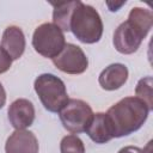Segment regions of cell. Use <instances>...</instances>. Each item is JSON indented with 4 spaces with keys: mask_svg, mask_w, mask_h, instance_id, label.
<instances>
[{
    "mask_svg": "<svg viewBox=\"0 0 153 153\" xmlns=\"http://www.w3.org/2000/svg\"><path fill=\"white\" fill-rule=\"evenodd\" d=\"M114 137L127 136L139 130L146 122L149 109L137 97H126L105 112Z\"/></svg>",
    "mask_w": 153,
    "mask_h": 153,
    "instance_id": "obj_1",
    "label": "cell"
},
{
    "mask_svg": "<svg viewBox=\"0 0 153 153\" xmlns=\"http://www.w3.org/2000/svg\"><path fill=\"white\" fill-rule=\"evenodd\" d=\"M71 31L82 43L98 42L103 35V22L97 10L79 1L71 18Z\"/></svg>",
    "mask_w": 153,
    "mask_h": 153,
    "instance_id": "obj_2",
    "label": "cell"
},
{
    "mask_svg": "<svg viewBox=\"0 0 153 153\" xmlns=\"http://www.w3.org/2000/svg\"><path fill=\"white\" fill-rule=\"evenodd\" d=\"M33 87L41 103L50 112H60L69 99L65 82L54 74L44 73L38 75Z\"/></svg>",
    "mask_w": 153,
    "mask_h": 153,
    "instance_id": "obj_3",
    "label": "cell"
},
{
    "mask_svg": "<svg viewBox=\"0 0 153 153\" xmlns=\"http://www.w3.org/2000/svg\"><path fill=\"white\" fill-rule=\"evenodd\" d=\"M66 44L63 31L53 23L38 25L32 35V47L43 57L54 59Z\"/></svg>",
    "mask_w": 153,
    "mask_h": 153,
    "instance_id": "obj_4",
    "label": "cell"
},
{
    "mask_svg": "<svg viewBox=\"0 0 153 153\" xmlns=\"http://www.w3.org/2000/svg\"><path fill=\"white\" fill-rule=\"evenodd\" d=\"M60 121L65 129L72 134H79L86 130L92 116V108L81 99H68L66 105L59 112Z\"/></svg>",
    "mask_w": 153,
    "mask_h": 153,
    "instance_id": "obj_5",
    "label": "cell"
},
{
    "mask_svg": "<svg viewBox=\"0 0 153 153\" xmlns=\"http://www.w3.org/2000/svg\"><path fill=\"white\" fill-rule=\"evenodd\" d=\"M51 60L57 69L67 74H81L88 67V59L84 50L73 43H66L62 51Z\"/></svg>",
    "mask_w": 153,
    "mask_h": 153,
    "instance_id": "obj_6",
    "label": "cell"
},
{
    "mask_svg": "<svg viewBox=\"0 0 153 153\" xmlns=\"http://www.w3.org/2000/svg\"><path fill=\"white\" fill-rule=\"evenodd\" d=\"M146 36L129 20L121 23L114 32V45L121 54L129 55L135 53Z\"/></svg>",
    "mask_w": 153,
    "mask_h": 153,
    "instance_id": "obj_7",
    "label": "cell"
},
{
    "mask_svg": "<svg viewBox=\"0 0 153 153\" xmlns=\"http://www.w3.org/2000/svg\"><path fill=\"white\" fill-rule=\"evenodd\" d=\"M38 140L26 129H16L6 140V153H38Z\"/></svg>",
    "mask_w": 153,
    "mask_h": 153,
    "instance_id": "obj_8",
    "label": "cell"
},
{
    "mask_svg": "<svg viewBox=\"0 0 153 153\" xmlns=\"http://www.w3.org/2000/svg\"><path fill=\"white\" fill-rule=\"evenodd\" d=\"M8 120L14 129H25L33 123L35 108L33 104L25 98L16 99L8 108Z\"/></svg>",
    "mask_w": 153,
    "mask_h": 153,
    "instance_id": "obj_9",
    "label": "cell"
},
{
    "mask_svg": "<svg viewBox=\"0 0 153 153\" xmlns=\"http://www.w3.org/2000/svg\"><path fill=\"white\" fill-rule=\"evenodd\" d=\"M128 68L123 63H112L105 67L98 78V82L103 90L115 91L122 87L128 80Z\"/></svg>",
    "mask_w": 153,
    "mask_h": 153,
    "instance_id": "obj_10",
    "label": "cell"
},
{
    "mask_svg": "<svg viewBox=\"0 0 153 153\" xmlns=\"http://www.w3.org/2000/svg\"><path fill=\"white\" fill-rule=\"evenodd\" d=\"M1 48L10 55L12 61L22 57L25 50V36L22 29L14 25L7 26L2 33Z\"/></svg>",
    "mask_w": 153,
    "mask_h": 153,
    "instance_id": "obj_11",
    "label": "cell"
},
{
    "mask_svg": "<svg viewBox=\"0 0 153 153\" xmlns=\"http://www.w3.org/2000/svg\"><path fill=\"white\" fill-rule=\"evenodd\" d=\"M85 133L96 143H105L114 139L105 112L93 114Z\"/></svg>",
    "mask_w": 153,
    "mask_h": 153,
    "instance_id": "obj_12",
    "label": "cell"
},
{
    "mask_svg": "<svg viewBox=\"0 0 153 153\" xmlns=\"http://www.w3.org/2000/svg\"><path fill=\"white\" fill-rule=\"evenodd\" d=\"M79 0L74 1H61V2H51L53 11V24L59 26L63 32L71 31V18L74 8L78 6Z\"/></svg>",
    "mask_w": 153,
    "mask_h": 153,
    "instance_id": "obj_13",
    "label": "cell"
},
{
    "mask_svg": "<svg viewBox=\"0 0 153 153\" xmlns=\"http://www.w3.org/2000/svg\"><path fill=\"white\" fill-rule=\"evenodd\" d=\"M133 25H135L145 36L149 32L153 24V14L151 10L143 7H134L130 10L128 19Z\"/></svg>",
    "mask_w": 153,
    "mask_h": 153,
    "instance_id": "obj_14",
    "label": "cell"
},
{
    "mask_svg": "<svg viewBox=\"0 0 153 153\" xmlns=\"http://www.w3.org/2000/svg\"><path fill=\"white\" fill-rule=\"evenodd\" d=\"M152 86H153V79L152 76H145L140 79L135 87V94L139 99H141L149 111L153 109V96H152Z\"/></svg>",
    "mask_w": 153,
    "mask_h": 153,
    "instance_id": "obj_15",
    "label": "cell"
},
{
    "mask_svg": "<svg viewBox=\"0 0 153 153\" xmlns=\"http://www.w3.org/2000/svg\"><path fill=\"white\" fill-rule=\"evenodd\" d=\"M60 151L61 153H85V146L78 135L69 134L61 140Z\"/></svg>",
    "mask_w": 153,
    "mask_h": 153,
    "instance_id": "obj_16",
    "label": "cell"
},
{
    "mask_svg": "<svg viewBox=\"0 0 153 153\" xmlns=\"http://www.w3.org/2000/svg\"><path fill=\"white\" fill-rule=\"evenodd\" d=\"M12 66V59L10 55L0 47V74L7 72Z\"/></svg>",
    "mask_w": 153,
    "mask_h": 153,
    "instance_id": "obj_17",
    "label": "cell"
},
{
    "mask_svg": "<svg viewBox=\"0 0 153 153\" xmlns=\"http://www.w3.org/2000/svg\"><path fill=\"white\" fill-rule=\"evenodd\" d=\"M118 153H145V151L136 146H126L118 151Z\"/></svg>",
    "mask_w": 153,
    "mask_h": 153,
    "instance_id": "obj_18",
    "label": "cell"
},
{
    "mask_svg": "<svg viewBox=\"0 0 153 153\" xmlns=\"http://www.w3.org/2000/svg\"><path fill=\"white\" fill-rule=\"evenodd\" d=\"M124 4H126V0H124V1H121V2H118V4H114V2H111V1H108V2H106L108 7H109V10H110L111 12L118 11V8H120L121 6H123Z\"/></svg>",
    "mask_w": 153,
    "mask_h": 153,
    "instance_id": "obj_19",
    "label": "cell"
},
{
    "mask_svg": "<svg viewBox=\"0 0 153 153\" xmlns=\"http://www.w3.org/2000/svg\"><path fill=\"white\" fill-rule=\"evenodd\" d=\"M5 103H6V91L2 86V84L0 82V109L4 108Z\"/></svg>",
    "mask_w": 153,
    "mask_h": 153,
    "instance_id": "obj_20",
    "label": "cell"
}]
</instances>
